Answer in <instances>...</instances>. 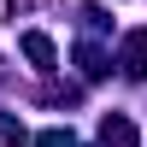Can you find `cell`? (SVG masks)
Wrapping results in <instances>:
<instances>
[{"label":"cell","mask_w":147,"mask_h":147,"mask_svg":"<svg viewBox=\"0 0 147 147\" xmlns=\"http://www.w3.org/2000/svg\"><path fill=\"white\" fill-rule=\"evenodd\" d=\"M124 71L129 77H147V30L124 35Z\"/></svg>","instance_id":"obj_1"},{"label":"cell","mask_w":147,"mask_h":147,"mask_svg":"<svg viewBox=\"0 0 147 147\" xmlns=\"http://www.w3.org/2000/svg\"><path fill=\"white\" fill-rule=\"evenodd\" d=\"M100 141L106 147H136V124H129V118H106V124H100Z\"/></svg>","instance_id":"obj_2"},{"label":"cell","mask_w":147,"mask_h":147,"mask_svg":"<svg viewBox=\"0 0 147 147\" xmlns=\"http://www.w3.org/2000/svg\"><path fill=\"white\" fill-rule=\"evenodd\" d=\"M24 53H30L41 71H53V59H59V53H53V41H47L41 30H30V35H24Z\"/></svg>","instance_id":"obj_3"},{"label":"cell","mask_w":147,"mask_h":147,"mask_svg":"<svg viewBox=\"0 0 147 147\" xmlns=\"http://www.w3.org/2000/svg\"><path fill=\"white\" fill-rule=\"evenodd\" d=\"M35 147H71V136H65V129H41V136H35Z\"/></svg>","instance_id":"obj_4"},{"label":"cell","mask_w":147,"mask_h":147,"mask_svg":"<svg viewBox=\"0 0 147 147\" xmlns=\"http://www.w3.org/2000/svg\"><path fill=\"white\" fill-rule=\"evenodd\" d=\"M0 147H24V129L18 124H0Z\"/></svg>","instance_id":"obj_5"}]
</instances>
